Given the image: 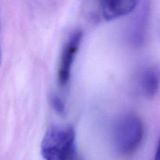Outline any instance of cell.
Wrapping results in <instances>:
<instances>
[{
  "label": "cell",
  "instance_id": "1",
  "mask_svg": "<svg viewBox=\"0 0 160 160\" xmlns=\"http://www.w3.org/2000/svg\"><path fill=\"white\" fill-rule=\"evenodd\" d=\"M144 125L138 116L125 114L117 120L112 128L114 148L121 156H129L138 148L143 140Z\"/></svg>",
  "mask_w": 160,
  "mask_h": 160
},
{
  "label": "cell",
  "instance_id": "2",
  "mask_svg": "<svg viewBox=\"0 0 160 160\" xmlns=\"http://www.w3.org/2000/svg\"><path fill=\"white\" fill-rule=\"evenodd\" d=\"M41 152L45 160H69L76 154L75 132L72 128L52 127L41 143Z\"/></svg>",
  "mask_w": 160,
  "mask_h": 160
},
{
  "label": "cell",
  "instance_id": "3",
  "mask_svg": "<svg viewBox=\"0 0 160 160\" xmlns=\"http://www.w3.org/2000/svg\"><path fill=\"white\" fill-rule=\"evenodd\" d=\"M82 39V31L81 30L75 31L69 37L68 40L62 48L57 75L58 82L61 87L67 85L70 81L73 61L79 49Z\"/></svg>",
  "mask_w": 160,
  "mask_h": 160
},
{
  "label": "cell",
  "instance_id": "4",
  "mask_svg": "<svg viewBox=\"0 0 160 160\" xmlns=\"http://www.w3.org/2000/svg\"><path fill=\"white\" fill-rule=\"evenodd\" d=\"M149 6L145 3L131 20L128 30V39L131 45L140 47L144 44L148 27Z\"/></svg>",
  "mask_w": 160,
  "mask_h": 160
},
{
  "label": "cell",
  "instance_id": "5",
  "mask_svg": "<svg viewBox=\"0 0 160 160\" xmlns=\"http://www.w3.org/2000/svg\"><path fill=\"white\" fill-rule=\"evenodd\" d=\"M138 1H109L98 2L100 16L105 20H112L128 15L136 9Z\"/></svg>",
  "mask_w": 160,
  "mask_h": 160
},
{
  "label": "cell",
  "instance_id": "6",
  "mask_svg": "<svg viewBox=\"0 0 160 160\" xmlns=\"http://www.w3.org/2000/svg\"><path fill=\"white\" fill-rule=\"evenodd\" d=\"M139 88L144 95L153 97L156 95L160 86V71L156 67H147L139 77Z\"/></svg>",
  "mask_w": 160,
  "mask_h": 160
},
{
  "label": "cell",
  "instance_id": "7",
  "mask_svg": "<svg viewBox=\"0 0 160 160\" xmlns=\"http://www.w3.org/2000/svg\"><path fill=\"white\" fill-rule=\"evenodd\" d=\"M50 102H51L52 107L57 113L60 115H63L66 113V105L62 98H60L57 95H52L50 98Z\"/></svg>",
  "mask_w": 160,
  "mask_h": 160
},
{
  "label": "cell",
  "instance_id": "8",
  "mask_svg": "<svg viewBox=\"0 0 160 160\" xmlns=\"http://www.w3.org/2000/svg\"><path fill=\"white\" fill-rule=\"evenodd\" d=\"M154 160H160V138L159 142H158L157 148H156V154H155Z\"/></svg>",
  "mask_w": 160,
  "mask_h": 160
},
{
  "label": "cell",
  "instance_id": "9",
  "mask_svg": "<svg viewBox=\"0 0 160 160\" xmlns=\"http://www.w3.org/2000/svg\"><path fill=\"white\" fill-rule=\"evenodd\" d=\"M69 160H81V159L79 158V156H78V153H76V154L73 155V156H72V157L70 158V159H69Z\"/></svg>",
  "mask_w": 160,
  "mask_h": 160
},
{
  "label": "cell",
  "instance_id": "10",
  "mask_svg": "<svg viewBox=\"0 0 160 160\" xmlns=\"http://www.w3.org/2000/svg\"><path fill=\"white\" fill-rule=\"evenodd\" d=\"M2 62V52H1V47H0V66H1Z\"/></svg>",
  "mask_w": 160,
  "mask_h": 160
}]
</instances>
